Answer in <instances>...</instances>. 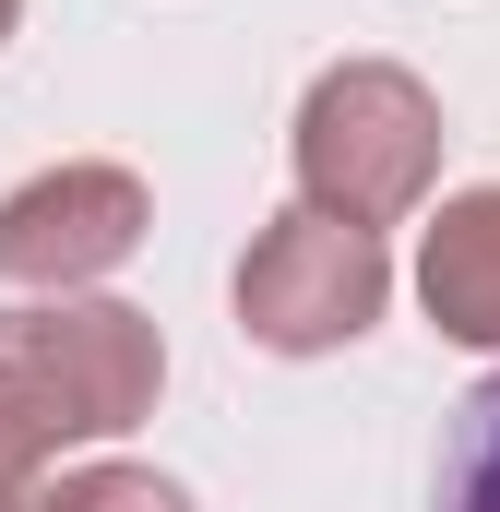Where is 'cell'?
<instances>
[{"label":"cell","mask_w":500,"mask_h":512,"mask_svg":"<svg viewBox=\"0 0 500 512\" xmlns=\"http://www.w3.org/2000/svg\"><path fill=\"white\" fill-rule=\"evenodd\" d=\"M24 512H191V489L155 477V465H72V477H48Z\"/></svg>","instance_id":"obj_7"},{"label":"cell","mask_w":500,"mask_h":512,"mask_svg":"<svg viewBox=\"0 0 500 512\" xmlns=\"http://www.w3.org/2000/svg\"><path fill=\"white\" fill-rule=\"evenodd\" d=\"M417 298L453 346H489L500 358V191H453L429 215V251H417Z\"/></svg>","instance_id":"obj_5"},{"label":"cell","mask_w":500,"mask_h":512,"mask_svg":"<svg viewBox=\"0 0 500 512\" xmlns=\"http://www.w3.org/2000/svg\"><path fill=\"white\" fill-rule=\"evenodd\" d=\"M167 346L120 298H36L0 310V512L36 501V465L60 441H120L131 417H155Z\"/></svg>","instance_id":"obj_1"},{"label":"cell","mask_w":500,"mask_h":512,"mask_svg":"<svg viewBox=\"0 0 500 512\" xmlns=\"http://www.w3.org/2000/svg\"><path fill=\"white\" fill-rule=\"evenodd\" d=\"M381 298H393L381 227H346V215H322V203L274 215V227L250 239V262H239V334L274 346V358H334V346H358L381 322Z\"/></svg>","instance_id":"obj_3"},{"label":"cell","mask_w":500,"mask_h":512,"mask_svg":"<svg viewBox=\"0 0 500 512\" xmlns=\"http://www.w3.org/2000/svg\"><path fill=\"white\" fill-rule=\"evenodd\" d=\"M12 24H24V0H0V36H12Z\"/></svg>","instance_id":"obj_8"},{"label":"cell","mask_w":500,"mask_h":512,"mask_svg":"<svg viewBox=\"0 0 500 512\" xmlns=\"http://www.w3.org/2000/svg\"><path fill=\"white\" fill-rule=\"evenodd\" d=\"M298 191L346 227H393L429 203L441 179V96L405 72V60H334L310 96H298Z\"/></svg>","instance_id":"obj_2"},{"label":"cell","mask_w":500,"mask_h":512,"mask_svg":"<svg viewBox=\"0 0 500 512\" xmlns=\"http://www.w3.org/2000/svg\"><path fill=\"white\" fill-rule=\"evenodd\" d=\"M441 512H500V370L453 405V441H441Z\"/></svg>","instance_id":"obj_6"},{"label":"cell","mask_w":500,"mask_h":512,"mask_svg":"<svg viewBox=\"0 0 500 512\" xmlns=\"http://www.w3.org/2000/svg\"><path fill=\"white\" fill-rule=\"evenodd\" d=\"M155 227L143 179L131 167H48L0 203V286H36V298H84L96 274H120Z\"/></svg>","instance_id":"obj_4"}]
</instances>
